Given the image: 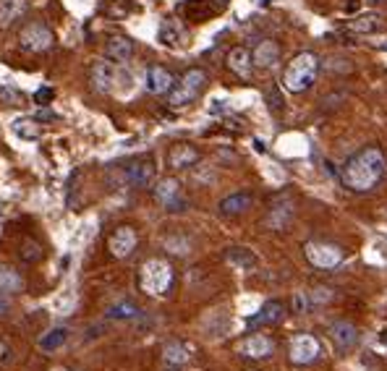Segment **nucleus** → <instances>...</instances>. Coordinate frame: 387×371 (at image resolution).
Returning <instances> with one entry per match:
<instances>
[{
  "label": "nucleus",
  "mask_w": 387,
  "mask_h": 371,
  "mask_svg": "<svg viewBox=\"0 0 387 371\" xmlns=\"http://www.w3.org/2000/svg\"><path fill=\"white\" fill-rule=\"evenodd\" d=\"M385 170H387L385 155L377 147H367L361 149V152H356L345 162V167H343V183L348 186L350 191L364 194V191H372L385 178Z\"/></svg>",
  "instance_id": "f257e3e1"
},
{
  "label": "nucleus",
  "mask_w": 387,
  "mask_h": 371,
  "mask_svg": "<svg viewBox=\"0 0 387 371\" xmlns=\"http://www.w3.org/2000/svg\"><path fill=\"white\" fill-rule=\"evenodd\" d=\"M317 74H319V58L314 53H298L288 63L286 74H283V86L288 92L301 94L306 89H312V84L317 82Z\"/></svg>",
  "instance_id": "f03ea898"
},
{
  "label": "nucleus",
  "mask_w": 387,
  "mask_h": 371,
  "mask_svg": "<svg viewBox=\"0 0 387 371\" xmlns=\"http://www.w3.org/2000/svg\"><path fill=\"white\" fill-rule=\"evenodd\" d=\"M207 86V71L204 68H189L178 86H173V92L167 94V105L181 110V108H189V105L202 94V89Z\"/></svg>",
  "instance_id": "7ed1b4c3"
},
{
  "label": "nucleus",
  "mask_w": 387,
  "mask_h": 371,
  "mask_svg": "<svg viewBox=\"0 0 387 371\" xmlns=\"http://www.w3.org/2000/svg\"><path fill=\"white\" fill-rule=\"evenodd\" d=\"M141 290L149 293V296H165L170 285H173V267L163 259H149L144 267H141Z\"/></svg>",
  "instance_id": "20e7f679"
},
{
  "label": "nucleus",
  "mask_w": 387,
  "mask_h": 371,
  "mask_svg": "<svg viewBox=\"0 0 387 371\" xmlns=\"http://www.w3.org/2000/svg\"><path fill=\"white\" fill-rule=\"evenodd\" d=\"M19 45L27 53H45V50H50V47L56 45V34L50 32V27H47L45 21H29L27 27L21 29Z\"/></svg>",
  "instance_id": "39448f33"
},
{
  "label": "nucleus",
  "mask_w": 387,
  "mask_h": 371,
  "mask_svg": "<svg viewBox=\"0 0 387 371\" xmlns=\"http://www.w3.org/2000/svg\"><path fill=\"white\" fill-rule=\"evenodd\" d=\"M306 259L312 261L314 267L332 269L343 261V251L332 243H306Z\"/></svg>",
  "instance_id": "423d86ee"
},
{
  "label": "nucleus",
  "mask_w": 387,
  "mask_h": 371,
  "mask_svg": "<svg viewBox=\"0 0 387 371\" xmlns=\"http://www.w3.org/2000/svg\"><path fill=\"white\" fill-rule=\"evenodd\" d=\"M155 199L165 207L167 212H181L186 207V202L181 199V183L175 178H163L155 186Z\"/></svg>",
  "instance_id": "0eeeda50"
},
{
  "label": "nucleus",
  "mask_w": 387,
  "mask_h": 371,
  "mask_svg": "<svg viewBox=\"0 0 387 371\" xmlns=\"http://www.w3.org/2000/svg\"><path fill=\"white\" fill-rule=\"evenodd\" d=\"M123 173V186H137V188H144L155 181V165L149 160H134L126 167H120Z\"/></svg>",
  "instance_id": "6e6552de"
},
{
  "label": "nucleus",
  "mask_w": 387,
  "mask_h": 371,
  "mask_svg": "<svg viewBox=\"0 0 387 371\" xmlns=\"http://www.w3.org/2000/svg\"><path fill=\"white\" fill-rule=\"evenodd\" d=\"M137 230L129 228V225H120L113 230V235L108 238V249H110L113 256H118V259H126L131 251L137 249Z\"/></svg>",
  "instance_id": "1a4fd4ad"
},
{
  "label": "nucleus",
  "mask_w": 387,
  "mask_h": 371,
  "mask_svg": "<svg viewBox=\"0 0 387 371\" xmlns=\"http://www.w3.org/2000/svg\"><path fill=\"white\" fill-rule=\"evenodd\" d=\"M317 356H319V343L312 334H296L291 340V361L293 363L304 366V363H312Z\"/></svg>",
  "instance_id": "9d476101"
},
{
  "label": "nucleus",
  "mask_w": 387,
  "mask_h": 371,
  "mask_svg": "<svg viewBox=\"0 0 387 371\" xmlns=\"http://www.w3.org/2000/svg\"><path fill=\"white\" fill-rule=\"evenodd\" d=\"M144 86H147L149 94H170L175 86V79L163 65H149L147 76H144Z\"/></svg>",
  "instance_id": "9b49d317"
},
{
  "label": "nucleus",
  "mask_w": 387,
  "mask_h": 371,
  "mask_svg": "<svg viewBox=\"0 0 387 371\" xmlns=\"http://www.w3.org/2000/svg\"><path fill=\"white\" fill-rule=\"evenodd\" d=\"M115 82H118V68L113 60H97L92 65V84L97 92H113Z\"/></svg>",
  "instance_id": "f8f14e48"
},
{
  "label": "nucleus",
  "mask_w": 387,
  "mask_h": 371,
  "mask_svg": "<svg viewBox=\"0 0 387 371\" xmlns=\"http://www.w3.org/2000/svg\"><path fill=\"white\" fill-rule=\"evenodd\" d=\"M251 60H254V65H257V68L267 71V68H272V65L280 60V45H277L275 39H262V42L254 47Z\"/></svg>",
  "instance_id": "ddd939ff"
},
{
  "label": "nucleus",
  "mask_w": 387,
  "mask_h": 371,
  "mask_svg": "<svg viewBox=\"0 0 387 371\" xmlns=\"http://www.w3.org/2000/svg\"><path fill=\"white\" fill-rule=\"evenodd\" d=\"M196 162H199V152L191 144H175L167 152V165L173 170H186V167H194Z\"/></svg>",
  "instance_id": "4468645a"
},
{
  "label": "nucleus",
  "mask_w": 387,
  "mask_h": 371,
  "mask_svg": "<svg viewBox=\"0 0 387 371\" xmlns=\"http://www.w3.org/2000/svg\"><path fill=\"white\" fill-rule=\"evenodd\" d=\"M131 56H134V42L129 37H110L108 45H105V58L113 60V63H129Z\"/></svg>",
  "instance_id": "2eb2a0df"
},
{
  "label": "nucleus",
  "mask_w": 387,
  "mask_h": 371,
  "mask_svg": "<svg viewBox=\"0 0 387 371\" xmlns=\"http://www.w3.org/2000/svg\"><path fill=\"white\" fill-rule=\"evenodd\" d=\"M239 351L246 358H267L269 353H272V340H269L267 334H251V337H246L241 343Z\"/></svg>",
  "instance_id": "dca6fc26"
},
{
  "label": "nucleus",
  "mask_w": 387,
  "mask_h": 371,
  "mask_svg": "<svg viewBox=\"0 0 387 371\" xmlns=\"http://www.w3.org/2000/svg\"><path fill=\"white\" fill-rule=\"evenodd\" d=\"M228 68L233 74L241 76V79H249L251 71H254V60H251V53L246 47H233L228 53Z\"/></svg>",
  "instance_id": "f3484780"
},
{
  "label": "nucleus",
  "mask_w": 387,
  "mask_h": 371,
  "mask_svg": "<svg viewBox=\"0 0 387 371\" xmlns=\"http://www.w3.org/2000/svg\"><path fill=\"white\" fill-rule=\"evenodd\" d=\"M345 27H348V32H356V34H377V32L385 29V24H382V19H379L377 13H359Z\"/></svg>",
  "instance_id": "a211bd4d"
},
{
  "label": "nucleus",
  "mask_w": 387,
  "mask_h": 371,
  "mask_svg": "<svg viewBox=\"0 0 387 371\" xmlns=\"http://www.w3.org/2000/svg\"><path fill=\"white\" fill-rule=\"evenodd\" d=\"M27 11V0H0V29L13 27Z\"/></svg>",
  "instance_id": "6ab92c4d"
},
{
  "label": "nucleus",
  "mask_w": 387,
  "mask_h": 371,
  "mask_svg": "<svg viewBox=\"0 0 387 371\" xmlns=\"http://www.w3.org/2000/svg\"><path fill=\"white\" fill-rule=\"evenodd\" d=\"M330 337L335 340V345L341 348V351H345V348H350V345L356 343V327L348 325V322H335V325L330 327Z\"/></svg>",
  "instance_id": "aec40b11"
},
{
  "label": "nucleus",
  "mask_w": 387,
  "mask_h": 371,
  "mask_svg": "<svg viewBox=\"0 0 387 371\" xmlns=\"http://www.w3.org/2000/svg\"><path fill=\"white\" fill-rule=\"evenodd\" d=\"M249 207H251L249 194H231L220 202V214H225V217H236V214L246 212Z\"/></svg>",
  "instance_id": "412c9836"
},
{
  "label": "nucleus",
  "mask_w": 387,
  "mask_h": 371,
  "mask_svg": "<svg viewBox=\"0 0 387 371\" xmlns=\"http://www.w3.org/2000/svg\"><path fill=\"white\" fill-rule=\"evenodd\" d=\"M11 131L16 134V136H21V139H29L34 141L42 136V129H39V121L37 118H16V121L11 123Z\"/></svg>",
  "instance_id": "4be33fe9"
},
{
  "label": "nucleus",
  "mask_w": 387,
  "mask_h": 371,
  "mask_svg": "<svg viewBox=\"0 0 387 371\" xmlns=\"http://www.w3.org/2000/svg\"><path fill=\"white\" fill-rule=\"evenodd\" d=\"M24 290V280L13 267H0V293H21Z\"/></svg>",
  "instance_id": "5701e85b"
},
{
  "label": "nucleus",
  "mask_w": 387,
  "mask_h": 371,
  "mask_svg": "<svg viewBox=\"0 0 387 371\" xmlns=\"http://www.w3.org/2000/svg\"><path fill=\"white\" fill-rule=\"evenodd\" d=\"M225 259L239 269H254L257 267V256H254L249 249H243V246H233V249H228Z\"/></svg>",
  "instance_id": "b1692460"
},
{
  "label": "nucleus",
  "mask_w": 387,
  "mask_h": 371,
  "mask_svg": "<svg viewBox=\"0 0 387 371\" xmlns=\"http://www.w3.org/2000/svg\"><path fill=\"white\" fill-rule=\"evenodd\" d=\"M163 358L173 366H184V363L191 361V348L184 343H167L165 351H163Z\"/></svg>",
  "instance_id": "393cba45"
},
{
  "label": "nucleus",
  "mask_w": 387,
  "mask_h": 371,
  "mask_svg": "<svg viewBox=\"0 0 387 371\" xmlns=\"http://www.w3.org/2000/svg\"><path fill=\"white\" fill-rule=\"evenodd\" d=\"M157 37H160V42H163L165 47H178V45H181V37H184V32H181V27H178L173 19H165L163 24H160V32H157Z\"/></svg>",
  "instance_id": "a878e982"
},
{
  "label": "nucleus",
  "mask_w": 387,
  "mask_h": 371,
  "mask_svg": "<svg viewBox=\"0 0 387 371\" xmlns=\"http://www.w3.org/2000/svg\"><path fill=\"white\" fill-rule=\"evenodd\" d=\"M139 314H141V308L137 304H131V301H120V304H115V306L105 311V316L115 319V322H129V319H137Z\"/></svg>",
  "instance_id": "bb28decb"
},
{
  "label": "nucleus",
  "mask_w": 387,
  "mask_h": 371,
  "mask_svg": "<svg viewBox=\"0 0 387 371\" xmlns=\"http://www.w3.org/2000/svg\"><path fill=\"white\" fill-rule=\"evenodd\" d=\"M280 316H283V304L280 301H267L265 306L259 308V314L254 316V325H275Z\"/></svg>",
  "instance_id": "cd10ccee"
},
{
  "label": "nucleus",
  "mask_w": 387,
  "mask_h": 371,
  "mask_svg": "<svg viewBox=\"0 0 387 371\" xmlns=\"http://www.w3.org/2000/svg\"><path fill=\"white\" fill-rule=\"evenodd\" d=\"M68 340V330H63V327H56V330H50V332H45L42 337H39V348L42 351H58V348H63V343Z\"/></svg>",
  "instance_id": "c85d7f7f"
},
{
  "label": "nucleus",
  "mask_w": 387,
  "mask_h": 371,
  "mask_svg": "<svg viewBox=\"0 0 387 371\" xmlns=\"http://www.w3.org/2000/svg\"><path fill=\"white\" fill-rule=\"evenodd\" d=\"M215 8H217V6H210V0H189V3H186V13H189L194 21L210 19Z\"/></svg>",
  "instance_id": "c756f323"
},
{
  "label": "nucleus",
  "mask_w": 387,
  "mask_h": 371,
  "mask_svg": "<svg viewBox=\"0 0 387 371\" xmlns=\"http://www.w3.org/2000/svg\"><path fill=\"white\" fill-rule=\"evenodd\" d=\"M165 249L170 251V254L186 256V254L191 251V241H189V238H184V235H170V238H165Z\"/></svg>",
  "instance_id": "7c9ffc66"
},
{
  "label": "nucleus",
  "mask_w": 387,
  "mask_h": 371,
  "mask_svg": "<svg viewBox=\"0 0 387 371\" xmlns=\"http://www.w3.org/2000/svg\"><path fill=\"white\" fill-rule=\"evenodd\" d=\"M42 246H39L37 241H27L24 246L19 249V256H21V261H39L42 259Z\"/></svg>",
  "instance_id": "2f4dec72"
},
{
  "label": "nucleus",
  "mask_w": 387,
  "mask_h": 371,
  "mask_svg": "<svg viewBox=\"0 0 387 371\" xmlns=\"http://www.w3.org/2000/svg\"><path fill=\"white\" fill-rule=\"evenodd\" d=\"M53 97H56L53 86H39L37 92H34V103H37L39 108H47V105L53 103Z\"/></svg>",
  "instance_id": "473e14b6"
},
{
  "label": "nucleus",
  "mask_w": 387,
  "mask_h": 371,
  "mask_svg": "<svg viewBox=\"0 0 387 371\" xmlns=\"http://www.w3.org/2000/svg\"><path fill=\"white\" fill-rule=\"evenodd\" d=\"M0 100L6 105H21L24 103V94L16 92V89H0Z\"/></svg>",
  "instance_id": "72a5a7b5"
},
{
  "label": "nucleus",
  "mask_w": 387,
  "mask_h": 371,
  "mask_svg": "<svg viewBox=\"0 0 387 371\" xmlns=\"http://www.w3.org/2000/svg\"><path fill=\"white\" fill-rule=\"evenodd\" d=\"M34 118H37L39 123H50V121H58V115L53 110H50V108H39L37 110V115H34Z\"/></svg>",
  "instance_id": "f704fd0d"
},
{
  "label": "nucleus",
  "mask_w": 387,
  "mask_h": 371,
  "mask_svg": "<svg viewBox=\"0 0 387 371\" xmlns=\"http://www.w3.org/2000/svg\"><path fill=\"white\" fill-rule=\"evenodd\" d=\"M330 298H332V293L327 288H317L312 293V301H314V304H327Z\"/></svg>",
  "instance_id": "c9c22d12"
},
{
  "label": "nucleus",
  "mask_w": 387,
  "mask_h": 371,
  "mask_svg": "<svg viewBox=\"0 0 387 371\" xmlns=\"http://www.w3.org/2000/svg\"><path fill=\"white\" fill-rule=\"evenodd\" d=\"M293 304H296V311H306V306H309V298H306L304 293H296Z\"/></svg>",
  "instance_id": "e433bc0d"
},
{
  "label": "nucleus",
  "mask_w": 387,
  "mask_h": 371,
  "mask_svg": "<svg viewBox=\"0 0 387 371\" xmlns=\"http://www.w3.org/2000/svg\"><path fill=\"white\" fill-rule=\"evenodd\" d=\"M11 308V298L6 296V293H0V316H6Z\"/></svg>",
  "instance_id": "4c0bfd02"
},
{
  "label": "nucleus",
  "mask_w": 387,
  "mask_h": 371,
  "mask_svg": "<svg viewBox=\"0 0 387 371\" xmlns=\"http://www.w3.org/2000/svg\"><path fill=\"white\" fill-rule=\"evenodd\" d=\"M367 3H372V6H377V3H382V0H367Z\"/></svg>",
  "instance_id": "58836bf2"
},
{
  "label": "nucleus",
  "mask_w": 387,
  "mask_h": 371,
  "mask_svg": "<svg viewBox=\"0 0 387 371\" xmlns=\"http://www.w3.org/2000/svg\"><path fill=\"white\" fill-rule=\"evenodd\" d=\"M382 50H387V42H385V45H382Z\"/></svg>",
  "instance_id": "ea45409f"
}]
</instances>
